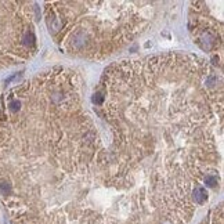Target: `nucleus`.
I'll return each instance as SVG.
<instances>
[{"label": "nucleus", "mask_w": 224, "mask_h": 224, "mask_svg": "<svg viewBox=\"0 0 224 224\" xmlns=\"http://www.w3.org/2000/svg\"><path fill=\"white\" fill-rule=\"evenodd\" d=\"M201 224H224V219H223V205L220 203L219 206L213 207L209 212L206 217L202 220Z\"/></svg>", "instance_id": "nucleus-4"}, {"label": "nucleus", "mask_w": 224, "mask_h": 224, "mask_svg": "<svg viewBox=\"0 0 224 224\" xmlns=\"http://www.w3.org/2000/svg\"><path fill=\"white\" fill-rule=\"evenodd\" d=\"M222 75L194 54L57 65L0 102L12 224H188L220 183Z\"/></svg>", "instance_id": "nucleus-1"}, {"label": "nucleus", "mask_w": 224, "mask_h": 224, "mask_svg": "<svg viewBox=\"0 0 224 224\" xmlns=\"http://www.w3.org/2000/svg\"><path fill=\"white\" fill-rule=\"evenodd\" d=\"M155 11L151 2H53L43 10L62 53L82 60L119 53L147 31Z\"/></svg>", "instance_id": "nucleus-2"}, {"label": "nucleus", "mask_w": 224, "mask_h": 224, "mask_svg": "<svg viewBox=\"0 0 224 224\" xmlns=\"http://www.w3.org/2000/svg\"><path fill=\"white\" fill-rule=\"evenodd\" d=\"M190 32L194 41L205 53H222L223 25L222 18L212 12L209 3L197 2L190 8Z\"/></svg>", "instance_id": "nucleus-3"}]
</instances>
